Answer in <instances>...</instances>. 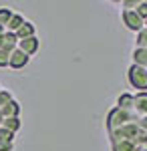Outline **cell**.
Returning <instances> with one entry per match:
<instances>
[{"instance_id":"cell-2","label":"cell","mask_w":147,"mask_h":151,"mask_svg":"<svg viewBox=\"0 0 147 151\" xmlns=\"http://www.w3.org/2000/svg\"><path fill=\"white\" fill-rule=\"evenodd\" d=\"M8 149H12L10 143H4V145H0V151H8Z\"/></svg>"},{"instance_id":"cell-1","label":"cell","mask_w":147,"mask_h":151,"mask_svg":"<svg viewBox=\"0 0 147 151\" xmlns=\"http://www.w3.org/2000/svg\"><path fill=\"white\" fill-rule=\"evenodd\" d=\"M26 60H28V57H26L24 52H18V50H16V52L12 55V67H24Z\"/></svg>"}]
</instances>
